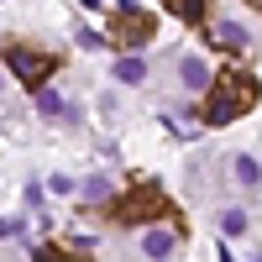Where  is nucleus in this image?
Returning <instances> with one entry per match:
<instances>
[{
	"label": "nucleus",
	"instance_id": "obj_1",
	"mask_svg": "<svg viewBox=\"0 0 262 262\" xmlns=\"http://www.w3.org/2000/svg\"><path fill=\"white\" fill-rule=\"evenodd\" d=\"M252 105H257V79L247 69H221V79L210 84V100H205L200 121L205 126H226V121H236L242 111H252Z\"/></svg>",
	"mask_w": 262,
	"mask_h": 262
},
{
	"label": "nucleus",
	"instance_id": "obj_16",
	"mask_svg": "<svg viewBox=\"0 0 262 262\" xmlns=\"http://www.w3.org/2000/svg\"><path fill=\"white\" fill-rule=\"evenodd\" d=\"M32 262H69V257H63V252H58V247H42V252H37V257H32Z\"/></svg>",
	"mask_w": 262,
	"mask_h": 262
},
{
	"label": "nucleus",
	"instance_id": "obj_6",
	"mask_svg": "<svg viewBox=\"0 0 262 262\" xmlns=\"http://www.w3.org/2000/svg\"><path fill=\"white\" fill-rule=\"evenodd\" d=\"M163 6H168V16H179L184 27H200L205 21V0H163Z\"/></svg>",
	"mask_w": 262,
	"mask_h": 262
},
{
	"label": "nucleus",
	"instance_id": "obj_7",
	"mask_svg": "<svg viewBox=\"0 0 262 262\" xmlns=\"http://www.w3.org/2000/svg\"><path fill=\"white\" fill-rule=\"evenodd\" d=\"M179 79H184V90H205V84H210L205 58H184V63H179Z\"/></svg>",
	"mask_w": 262,
	"mask_h": 262
},
{
	"label": "nucleus",
	"instance_id": "obj_14",
	"mask_svg": "<svg viewBox=\"0 0 262 262\" xmlns=\"http://www.w3.org/2000/svg\"><path fill=\"white\" fill-rule=\"evenodd\" d=\"M74 42H79V48H84V53H95V48H105V37H100V32H84V27L74 32Z\"/></svg>",
	"mask_w": 262,
	"mask_h": 262
},
{
	"label": "nucleus",
	"instance_id": "obj_9",
	"mask_svg": "<svg viewBox=\"0 0 262 262\" xmlns=\"http://www.w3.org/2000/svg\"><path fill=\"white\" fill-rule=\"evenodd\" d=\"M116 79H121V84H142V79H147V63H142L137 53L121 58V63H116Z\"/></svg>",
	"mask_w": 262,
	"mask_h": 262
},
{
	"label": "nucleus",
	"instance_id": "obj_13",
	"mask_svg": "<svg viewBox=\"0 0 262 262\" xmlns=\"http://www.w3.org/2000/svg\"><path fill=\"white\" fill-rule=\"evenodd\" d=\"M84 200H111V179H90L84 184Z\"/></svg>",
	"mask_w": 262,
	"mask_h": 262
},
{
	"label": "nucleus",
	"instance_id": "obj_17",
	"mask_svg": "<svg viewBox=\"0 0 262 262\" xmlns=\"http://www.w3.org/2000/svg\"><path fill=\"white\" fill-rule=\"evenodd\" d=\"M21 231V221H11V215H0V236H16Z\"/></svg>",
	"mask_w": 262,
	"mask_h": 262
},
{
	"label": "nucleus",
	"instance_id": "obj_15",
	"mask_svg": "<svg viewBox=\"0 0 262 262\" xmlns=\"http://www.w3.org/2000/svg\"><path fill=\"white\" fill-rule=\"evenodd\" d=\"M48 189H53V194H74V179H69V173H58V179H48Z\"/></svg>",
	"mask_w": 262,
	"mask_h": 262
},
{
	"label": "nucleus",
	"instance_id": "obj_8",
	"mask_svg": "<svg viewBox=\"0 0 262 262\" xmlns=\"http://www.w3.org/2000/svg\"><path fill=\"white\" fill-rule=\"evenodd\" d=\"M37 111H42V116H53V121H63V116H69V111H74V105H69V100H63V95H53V90H48V84H42V90H37Z\"/></svg>",
	"mask_w": 262,
	"mask_h": 262
},
{
	"label": "nucleus",
	"instance_id": "obj_3",
	"mask_svg": "<svg viewBox=\"0 0 262 262\" xmlns=\"http://www.w3.org/2000/svg\"><path fill=\"white\" fill-rule=\"evenodd\" d=\"M116 42H126V48H142V42H152V16L142 6H116Z\"/></svg>",
	"mask_w": 262,
	"mask_h": 262
},
{
	"label": "nucleus",
	"instance_id": "obj_18",
	"mask_svg": "<svg viewBox=\"0 0 262 262\" xmlns=\"http://www.w3.org/2000/svg\"><path fill=\"white\" fill-rule=\"evenodd\" d=\"M252 11H262V0H252Z\"/></svg>",
	"mask_w": 262,
	"mask_h": 262
},
{
	"label": "nucleus",
	"instance_id": "obj_10",
	"mask_svg": "<svg viewBox=\"0 0 262 262\" xmlns=\"http://www.w3.org/2000/svg\"><path fill=\"white\" fill-rule=\"evenodd\" d=\"M210 37H215V42H221V48H242V42H247V32H242V27H236V21H221V27H215Z\"/></svg>",
	"mask_w": 262,
	"mask_h": 262
},
{
	"label": "nucleus",
	"instance_id": "obj_4",
	"mask_svg": "<svg viewBox=\"0 0 262 262\" xmlns=\"http://www.w3.org/2000/svg\"><path fill=\"white\" fill-rule=\"evenodd\" d=\"M6 63H11V69L27 79V84H32V90H42V84L53 79V58H42V53H32V48H11V53H6Z\"/></svg>",
	"mask_w": 262,
	"mask_h": 262
},
{
	"label": "nucleus",
	"instance_id": "obj_11",
	"mask_svg": "<svg viewBox=\"0 0 262 262\" xmlns=\"http://www.w3.org/2000/svg\"><path fill=\"white\" fill-rule=\"evenodd\" d=\"M221 226H226V236H242V231H247V210H226Z\"/></svg>",
	"mask_w": 262,
	"mask_h": 262
},
{
	"label": "nucleus",
	"instance_id": "obj_2",
	"mask_svg": "<svg viewBox=\"0 0 262 262\" xmlns=\"http://www.w3.org/2000/svg\"><path fill=\"white\" fill-rule=\"evenodd\" d=\"M163 210H168L163 189H152V184H147V189H137V194H131V200H116V210H111V215H116L121 226H147V221H158Z\"/></svg>",
	"mask_w": 262,
	"mask_h": 262
},
{
	"label": "nucleus",
	"instance_id": "obj_12",
	"mask_svg": "<svg viewBox=\"0 0 262 262\" xmlns=\"http://www.w3.org/2000/svg\"><path fill=\"white\" fill-rule=\"evenodd\" d=\"M236 179H242V184H257V179H262V168H257L252 158H236Z\"/></svg>",
	"mask_w": 262,
	"mask_h": 262
},
{
	"label": "nucleus",
	"instance_id": "obj_5",
	"mask_svg": "<svg viewBox=\"0 0 262 262\" xmlns=\"http://www.w3.org/2000/svg\"><path fill=\"white\" fill-rule=\"evenodd\" d=\"M142 252H147L152 262H168V257H173V231H163V226H152V231L142 236Z\"/></svg>",
	"mask_w": 262,
	"mask_h": 262
}]
</instances>
